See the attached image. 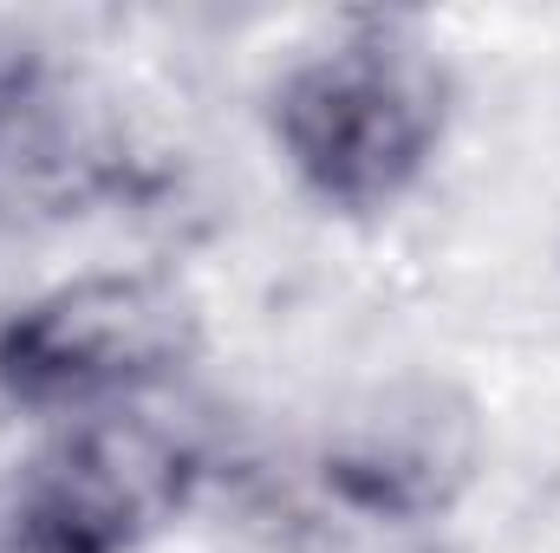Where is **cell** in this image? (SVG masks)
<instances>
[{"label": "cell", "mask_w": 560, "mask_h": 553, "mask_svg": "<svg viewBox=\"0 0 560 553\" xmlns=\"http://www.w3.org/2000/svg\"><path fill=\"white\" fill-rule=\"evenodd\" d=\"M150 189L125 111L39 52H0V222H79Z\"/></svg>", "instance_id": "4"}, {"label": "cell", "mask_w": 560, "mask_h": 553, "mask_svg": "<svg viewBox=\"0 0 560 553\" xmlns=\"http://www.w3.org/2000/svg\"><path fill=\"white\" fill-rule=\"evenodd\" d=\"M209 482L189 423L138 404L59 416L0 489V553H138Z\"/></svg>", "instance_id": "2"}, {"label": "cell", "mask_w": 560, "mask_h": 553, "mask_svg": "<svg viewBox=\"0 0 560 553\" xmlns=\"http://www.w3.org/2000/svg\"><path fill=\"white\" fill-rule=\"evenodd\" d=\"M476 462H482L476 404L443 378H405L332 423L313 475L346 521L405 534L463 502Z\"/></svg>", "instance_id": "5"}, {"label": "cell", "mask_w": 560, "mask_h": 553, "mask_svg": "<svg viewBox=\"0 0 560 553\" xmlns=\"http://www.w3.org/2000/svg\"><path fill=\"white\" fill-rule=\"evenodd\" d=\"M293 183L346 215L411 196L450 131V72L411 13H346L268 98Z\"/></svg>", "instance_id": "1"}, {"label": "cell", "mask_w": 560, "mask_h": 553, "mask_svg": "<svg viewBox=\"0 0 560 553\" xmlns=\"http://www.w3.org/2000/svg\"><path fill=\"white\" fill-rule=\"evenodd\" d=\"M202 352V313L170 274L105 268L0 313V398L85 416L163 391Z\"/></svg>", "instance_id": "3"}]
</instances>
